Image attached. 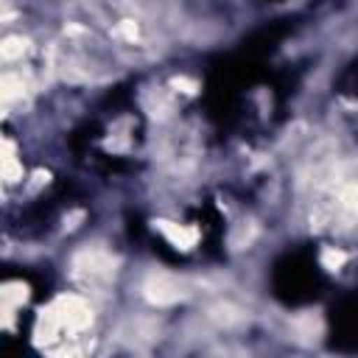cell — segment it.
I'll use <instances>...</instances> for the list:
<instances>
[{
  "label": "cell",
  "instance_id": "obj_1",
  "mask_svg": "<svg viewBox=\"0 0 358 358\" xmlns=\"http://www.w3.org/2000/svg\"><path fill=\"white\" fill-rule=\"evenodd\" d=\"M324 288L327 277L319 268L316 255L308 249L285 252L271 266V294L288 308L316 302L324 294Z\"/></svg>",
  "mask_w": 358,
  "mask_h": 358
},
{
  "label": "cell",
  "instance_id": "obj_2",
  "mask_svg": "<svg viewBox=\"0 0 358 358\" xmlns=\"http://www.w3.org/2000/svg\"><path fill=\"white\" fill-rule=\"evenodd\" d=\"M327 347L336 352H358V296L347 294L327 313Z\"/></svg>",
  "mask_w": 358,
  "mask_h": 358
},
{
  "label": "cell",
  "instance_id": "obj_3",
  "mask_svg": "<svg viewBox=\"0 0 358 358\" xmlns=\"http://www.w3.org/2000/svg\"><path fill=\"white\" fill-rule=\"evenodd\" d=\"M338 87H341V92H347V95L358 98V62H352V64L344 70V76H341Z\"/></svg>",
  "mask_w": 358,
  "mask_h": 358
}]
</instances>
